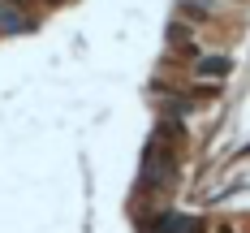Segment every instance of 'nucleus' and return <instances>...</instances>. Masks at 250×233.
<instances>
[{
    "instance_id": "1",
    "label": "nucleus",
    "mask_w": 250,
    "mask_h": 233,
    "mask_svg": "<svg viewBox=\"0 0 250 233\" xmlns=\"http://www.w3.org/2000/svg\"><path fill=\"white\" fill-rule=\"evenodd\" d=\"M225 9H229L225 0H177L181 22H190V26H207L211 18H220Z\"/></svg>"
},
{
    "instance_id": "2",
    "label": "nucleus",
    "mask_w": 250,
    "mask_h": 233,
    "mask_svg": "<svg viewBox=\"0 0 250 233\" xmlns=\"http://www.w3.org/2000/svg\"><path fill=\"white\" fill-rule=\"evenodd\" d=\"M225 74H229V56H220V52H211V56H199V61H194V78L220 82Z\"/></svg>"
},
{
    "instance_id": "3",
    "label": "nucleus",
    "mask_w": 250,
    "mask_h": 233,
    "mask_svg": "<svg viewBox=\"0 0 250 233\" xmlns=\"http://www.w3.org/2000/svg\"><path fill=\"white\" fill-rule=\"evenodd\" d=\"M168 39H173V48H181V52H199V39H194V26L190 22H173L168 26Z\"/></svg>"
},
{
    "instance_id": "4",
    "label": "nucleus",
    "mask_w": 250,
    "mask_h": 233,
    "mask_svg": "<svg viewBox=\"0 0 250 233\" xmlns=\"http://www.w3.org/2000/svg\"><path fill=\"white\" fill-rule=\"evenodd\" d=\"M211 233H242V229H237L233 220H220V225H216V229H211Z\"/></svg>"
},
{
    "instance_id": "5",
    "label": "nucleus",
    "mask_w": 250,
    "mask_h": 233,
    "mask_svg": "<svg viewBox=\"0 0 250 233\" xmlns=\"http://www.w3.org/2000/svg\"><path fill=\"white\" fill-rule=\"evenodd\" d=\"M225 4H233V0H225Z\"/></svg>"
}]
</instances>
